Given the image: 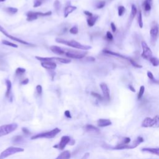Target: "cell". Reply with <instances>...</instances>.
Listing matches in <instances>:
<instances>
[{"label":"cell","instance_id":"44","mask_svg":"<svg viewBox=\"0 0 159 159\" xmlns=\"http://www.w3.org/2000/svg\"><path fill=\"white\" fill-rule=\"evenodd\" d=\"M106 38L108 41H113V34L110 31H107L106 32Z\"/></svg>","mask_w":159,"mask_h":159},{"label":"cell","instance_id":"25","mask_svg":"<svg viewBox=\"0 0 159 159\" xmlns=\"http://www.w3.org/2000/svg\"><path fill=\"white\" fill-rule=\"evenodd\" d=\"M151 0H145L144 2L143 6L144 11L145 12H149L151 9Z\"/></svg>","mask_w":159,"mask_h":159},{"label":"cell","instance_id":"45","mask_svg":"<svg viewBox=\"0 0 159 159\" xmlns=\"http://www.w3.org/2000/svg\"><path fill=\"white\" fill-rule=\"evenodd\" d=\"M131 142V139L129 137H127V138H125L123 140V142H121V144H129Z\"/></svg>","mask_w":159,"mask_h":159},{"label":"cell","instance_id":"41","mask_svg":"<svg viewBox=\"0 0 159 159\" xmlns=\"http://www.w3.org/2000/svg\"><path fill=\"white\" fill-rule=\"evenodd\" d=\"M70 32L72 34H77L78 32V28L76 26H73V27H72L71 29H70Z\"/></svg>","mask_w":159,"mask_h":159},{"label":"cell","instance_id":"21","mask_svg":"<svg viewBox=\"0 0 159 159\" xmlns=\"http://www.w3.org/2000/svg\"><path fill=\"white\" fill-rule=\"evenodd\" d=\"M71 157V153L68 151L63 152L55 159H70Z\"/></svg>","mask_w":159,"mask_h":159},{"label":"cell","instance_id":"27","mask_svg":"<svg viewBox=\"0 0 159 159\" xmlns=\"http://www.w3.org/2000/svg\"><path fill=\"white\" fill-rule=\"evenodd\" d=\"M137 22H138V24H139V27L140 28L143 27V21H142V12H141V10H139V11L138 12Z\"/></svg>","mask_w":159,"mask_h":159},{"label":"cell","instance_id":"19","mask_svg":"<svg viewBox=\"0 0 159 159\" xmlns=\"http://www.w3.org/2000/svg\"><path fill=\"white\" fill-rule=\"evenodd\" d=\"M98 18V16L97 15H93L91 17H88L87 19V24L89 27H93L95 24Z\"/></svg>","mask_w":159,"mask_h":159},{"label":"cell","instance_id":"46","mask_svg":"<svg viewBox=\"0 0 159 159\" xmlns=\"http://www.w3.org/2000/svg\"><path fill=\"white\" fill-rule=\"evenodd\" d=\"M22 131H23V133L26 135H29L31 134V132H29V131L26 127H23V129H22Z\"/></svg>","mask_w":159,"mask_h":159},{"label":"cell","instance_id":"38","mask_svg":"<svg viewBox=\"0 0 159 159\" xmlns=\"http://www.w3.org/2000/svg\"><path fill=\"white\" fill-rule=\"evenodd\" d=\"M45 1V0H34L33 6L34 8H37V7L41 6Z\"/></svg>","mask_w":159,"mask_h":159},{"label":"cell","instance_id":"15","mask_svg":"<svg viewBox=\"0 0 159 159\" xmlns=\"http://www.w3.org/2000/svg\"><path fill=\"white\" fill-rule=\"evenodd\" d=\"M50 49L52 52H54L55 54H57V55H63V54H65L64 51L62 48L60 47L56 46V45L51 46L50 47Z\"/></svg>","mask_w":159,"mask_h":159},{"label":"cell","instance_id":"28","mask_svg":"<svg viewBox=\"0 0 159 159\" xmlns=\"http://www.w3.org/2000/svg\"><path fill=\"white\" fill-rule=\"evenodd\" d=\"M149 61L154 67H158L159 65V59L157 58V57H152L151 59L149 60Z\"/></svg>","mask_w":159,"mask_h":159},{"label":"cell","instance_id":"52","mask_svg":"<svg viewBox=\"0 0 159 159\" xmlns=\"http://www.w3.org/2000/svg\"><path fill=\"white\" fill-rule=\"evenodd\" d=\"M129 90H130L131 91V92H135V88H134V87L133 86H132V85H129Z\"/></svg>","mask_w":159,"mask_h":159},{"label":"cell","instance_id":"49","mask_svg":"<svg viewBox=\"0 0 159 159\" xmlns=\"http://www.w3.org/2000/svg\"><path fill=\"white\" fill-rule=\"evenodd\" d=\"M0 32H2L3 34L4 35V36H6L7 34H8V32H7L5 30H4V28L3 27H1V26H0Z\"/></svg>","mask_w":159,"mask_h":159},{"label":"cell","instance_id":"11","mask_svg":"<svg viewBox=\"0 0 159 159\" xmlns=\"http://www.w3.org/2000/svg\"><path fill=\"white\" fill-rule=\"evenodd\" d=\"M155 125V120L154 118L146 117L142 123V127H154Z\"/></svg>","mask_w":159,"mask_h":159},{"label":"cell","instance_id":"7","mask_svg":"<svg viewBox=\"0 0 159 159\" xmlns=\"http://www.w3.org/2000/svg\"><path fill=\"white\" fill-rule=\"evenodd\" d=\"M66 56L70 58H74V59H82L84 58L86 55V52H80V51H69L66 52Z\"/></svg>","mask_w":159,"mask_h":159},{"label":"cell","instance_id":"31","mask_svg":"<svg viewBox=\"0 0 159 159\" xmlns=\"http://www.w3.org/2000/svg\"><path fill=\"white\" fill-rule=\"evenodd\" d=\"M23 137L21 136V135H16V136L14 137L13 138V142L14 144H19L20 142H21L23 141Z\"/></svg>","mask_w":159,"mask_h":159},{"label":"cell","instance_id":"29","mask_svg":"<svg viewBox=\"0 0 159 159\" xmlns=\"http://www.w3.org/2000/svg\"><path fill=\"white\" fill-rule=\"evenodd\" d=\"M2 44H4V45H7V46H9V47H12L14 48H17L18 46H17V44H15L13 42H9V41H6V40H3L2 41Z\"/></svg>","mask_w":159,"mask_h":159},{"label":"cell","instance_id":"40","mask_svg":"<svg viewBox=\"0 0 159 159\" xmlns=\"http://www.w3.org/2000/svg\"><path fill=\"white\" fill-rule=\"evenodd\" d=\"M92 95L93 96H94L95 98H96L97 100H98L99 101H103V100H104V98L101 95H100V94L97 93H95V92H92Z\"/></svg>","mask_w":159,"mask_h":159},{"label":"cell","instance_id":"13","mask_svg":"<svg viewBox=\"0 0 159 159\" xmlns=\"http://www.w3.org/2000/svg\"><path fill=\"white\" fill-rule=\"evenodd\" d=\"M85 129L86 131L88 132H91V133H95L97 134L100 133V131L99 129H98L96 127L91 124L86 125L85 127Z\"/></svg>","mask_w":159,"mask_h":159},{"label":"cell","instance_id":"20","mask_svg":"<svg viewBox=\"0 0 159 159\" xmlns=\"http://www.w3.org/2000/svg\"><path fill=\"white\" fill-rule=\"evenodd\" d=\"M36 59H37L39 61L42 62H56L55 57H36Z\"/></svg>","mask_w":159,"mask_h":159},{"label":"cell","instance_id":"17","mask_svg":"<svg viewBox=\"0 0 159 159\" xmlns=\"http://www.w3.org/2000/svg\"><path fill=\"white\" fill-rule=\"evenodd\" d=\"M103 52L104 53V54H108V55H110L115 56V57H119V58H123V59L129 60V58H127V57H125V56H124V55H121V54H119V53L114 52H113V51H109V50H104V51H103Z\"/></svg>","mask_w":159,"mask_h":159},{"label":"cell","instance_id":"50","mask_svg":"<svg viewBox=\"0 0 159 159\" xmlns=\"http://www.w3.org/2000/svg\"><path fill=\"white\" fill-rule=\"evenodd\" d=\"M83 13H84V14H85V15L87 16L88 17H91V16H93V14L92 13L90 12V11H84Z\"/></svg>","mask_w":159,"mask_h":159},{"label":"cell","instance_id":"14","mask_svg":"<svg viewBox=\"0 0 159 159\" xmlns=\"http://www.w3.org/2000/svg\"><path fill=\"white\" fill-rule=\"evenodd\" d=\"M97 124L99 127H106V126H110L111 125V121L110 119H100L99 120L97 121Z\"/></svg>","mask_w":159,"mask_h":159},{"label":"cell","instance_id":"47","mask_svg":"<svg viewBox=\"0 0 159 159\" xmlns=\"http://www.w3.org/2000/svg\"><path fill=\"white\" fill-rule=\"evenodd\" d=\"M65 116L67 117V118H72V116L71 114H70V112L68 111V110H67V111H65Z\"/></svg>","mask_w":159,"mask_h":159},{"label":"cell","instance_id":"8","mask_svg":"<svg viewBox=\"0 0 159 159\" xmlns=\"http://www.w3.org/2000/svg\"><path fill=\"white\" fill-rule=\"evenodd\" d=\"M159 32V27L157 26V24L154 25L152 26L151 31H150V35H151V43L152 45L155 44V42H156L157 39V36H158Z\"/></svg>","mask_w":159,"mask_h":159},{"label":"cell","instance_id":"3","mask_svg":"<svg viewBox=\"0 0 159 159\" xmlns=\"http://www.w3.org/2000/svg\"><path fill=\"white\" fill-rule=\"evenodd\" d=\"M24 151V149L20 147H10L6 148L5 151L1 153L0 154V159H4L9 156L15 154L16 153L22 152Z\"/></svg>","mask_w":159,"mask_h":159},{"label":"cell","instance_id":"30","mask_svg":"<svg viewBox=\"0 0 159 159\" xmlns=\"http://www.w3.org/2000/svg\"><path fill=\"white\" fill-rule=\"evenodd\" d=\"M147 76L148 77V78L151 80V82H152V83H157V84L159 83V81L156 80L155 79V78H154V75H153V73H152L151 72H150V71L147 72Z\"/></svg>","mask_w":159,"mask_h":159},{"label":"cell","instance_id":"39","mask_svg":"<svg viewBox=\"0 0 159 159\" xmlns=\"http://www.w3.org/2000/svg\"><path fill=\"white\" fill-rule=\"evenodd\" d=\"M106 5V2L104 1H100L99 2H98L96 5L97 9H102Z\"/></svg>","mask_w":159,"mask_h":159},{"label":"cell","instance_id":"53","mask_svg":"<svg viewBox=\"0 0 159 159\" xmlns=\"http://www.w3.org/2000/svg\"><path fill=\"white\" fill-rule=\"evenodd\" d=\"M88 61H90V62H94L95 60V58H93V57H89L87 59Z\"/></svg>","mask_w":159,"mask_h":159},{"label":"cell","instance_id":"16","mask_svg":"<svg viewBox=\"0 0 159 159\" xmlns=\"http://www.w3.org/2000/svg\"><path fill=\"white\" fill-rule=\"evenodd\" d=\"M76 7L74 6H67L65 7L64 10V17H67L70 14H71L72 13H73V11H75L76 9Z\"/></svg>","mask_w":159,"mask_h":159},{"label":"cell","instance_id":"33","mask_svg":"<svg viewBox=\"0 0 159 159\" xmlns=\"http://www.w3.org/2000/svg\"><path fill=\"white\" fill-rule=\"evenodd\" d=\"M54 7L56 11L58 12L60 11V8H61V3L58 0H55L54 3Z\"/></svg>","mask_w":159,"mask_h":159},{"label":"cell","instance_id":"1","mask_svg":"<svg viewBox=\"0 0 159 159\" xmlns=\"http://www.w3.org/2000/svg\"><path fill=\"white\" fill-rule=\"evenodd\" d=\"M55 41L56 42H57L58 43L64 44V45H67V46L77 48V49L88 51V50H90L92 48V47L90 46V45H83V44H81L80 43H79L78 42H76V41H74V40L66 41V40L60 39V38H57V39H55Z\"/></svg>","mask_w":159,"mask_h":159},{"label":"cell","instance_id":"2","mask_svg":"<svg viewBox=\"0 0 159 159\" xmlns=\"http://www.w3.org/2000/svg\"><path fill=\"white\" fill-rule=\"evenodd\" d=\"M61 131L59 128H55L53 130L51 131L48 132H43V133L38 134L31 137V139H40V138H47V139H52L54 138V137L56 136L57 134H58L59 132Z\"/></svg>","mask_w":159,"mask_h":159},{"label":"cell","instance_id":"9","mask_svg":"<svg viewBox=\"0 0 159 159\" xmlns=\"http://www.w3.org/2000/svg\"><path fill=\"white\" fill-rule=\"evenodd\" d=\"M70 141H71V139H70V138L68 136L65 135V136H63L61 138L59 144L54 145V148H59L60 150H64L66 145H67L68 144L70 143Z\"/></svg>","mask_w":159,"mask_h":159},{"label":"cell","instance_id":"23","mask_svg":"<svg viewBox=\"0 0 159 159\" xmlns=\"http://www.w3.org/2000/svg\"><path fill=\"white\" fill-rule=\"evenodd\" d=\"M137 13V9L136 6H135L134 4H132L131 5V13L130 17H129V20H130V22L132 21V20L134 19L135 16H136Z\"/></svg>","mask_w":159,"mask_h":159},{"label":"cell","instance_id":"10","mask_svg":"<svg viewBox=\"0 0 159 159\" xmlns=\"http://www.w3.org/2000/svg\"><path fill=\"white\" fill-rule=\"evenodd\" d=\"M100 88L102 90L103 94V98L106 101H110V93L108 86L106 83H102L100 84Z\"/></svg>","mask_w":159,"mask_h":159},{"label":"cell","instance_id":"48","mask_svg":"<svg viewBox=\"0 0 159 159\" xmlns=\"http://www.w3.org/2000/svg\"><path fill=\"white\" fill-rule=\"evenodd\" d=\"M111 27L112 29V31H113V32H115L116 31V25L114 24V23H111Z\"/></svg>","mask_w":159,"mask_h":159},{"label":"cell","instance_id":"22","mask_svg":"<svg viewBox=\"0 0 159 159\" xmlns=\"http://www.w3.org/2000/svg\"><path fill=\"white\" fill-rule=\"evenodd\" d=\"M6 97L9 98L11 92V88H12V83L11 81L9 80H6Z\"/></svg>","mask_w":159,"mask_h":159},{"label":"cell","instance_id":"4","mask_svg":"<svg viewBox=\"0 0 159 159\" xmlns=\"http://www.w3.org/2000/svg\"><path fill=\"white\" fill-rule=\"evenodd\" d=\"M17 127V124L15 123L9 124L0 126V137L14 131Z\"/></svg>","mask_w":159,"mask_h":159},{"label":"cell","instance_id":"42","mask_svg":"<svg viewBox=\"0 0 159 159\" xmlns=\"http://www.w3.org/2000/svg\"><path fill=\"white\" fill-rule=\"evenodd\" d=\"M155 120V125L154 127H159V116H156L154 117Z\"/></svg>","mask_w":159,"mask_h":159},{"label":"cell","instance_id":"51","mask_svg":"<svg viewBox=\"0 0 159 159\" xmlns=\"http://www.w3.org/2000/svg\"><path fill=\"white\" fill-rule=\"evenodd\" d=\"M28 83H29V79L26 78H25L24 80H23L22 81L21 85H27V84H28Z\"/></svg>","mask_w":159,"mask_h":159},{"label":"cell","instance_id":"37","mask_svg":"<svg viewBox=\"0 0 159 159\" xmlns=\"http://www.w3.org/2000/svg\"><path fill=\"white\" fill-rule=\"evenodd\" d=\"M25 72H26V69L23 68L19 67L16 69V74L17 75H22L23 74H24Z\"/></svg>","mask_w":159,"mask_h":159},{"label":"cell","instance_id":"32","mask_svg":"<svg viewBox=\"0 0 159 159\" xmlns=\"http://www.w3.org/2000/svg\"><path fill=\"white\" fill-rule=\"evenodd\" d=\"M6 11L10 14H14L17 13L18 9L16 8H13V7H8L6 9Z\"/></svg>","mask_w":159,"mask_h":159},{"label":"cell","instance_id":"54","mask_svg":"<svg viewBox=\"0 0 159 159\" xmlns=\"http://www.w3.org/2000/svg\"><path fill=\"white\" fill-rule=\"evenodd\" d=\"M6 0H0V3L1 2H4V1H5Z\"/></svg>","mask_w":159,"mask_h":159},{"label":"cell","instance_id":"6","mask_svg":"<svg viewBox=\"0 0 159 159\" xmlns=\"http://www.w3.org/2000/svg\"><path fill=\"white\" fill-rule=\"evenodd\" d=\"M142 47V58H145V59L149 60L152 56V52L151 49L148 46L146 42L145 41H142L141 43Z\"/></svg>","mask_w":159,"mask_h":159},{"label":"cell","instance_id":"5","mask_svg":"<svg viewBox=\"0 0 159 159\" xmlns=\"http://www.w3.org/2000/svg\"><path fill=\"white\" fill-rule=\"evenodd\" d=\"M51 14H52L51 11H48V12L45 13L29 11L27 13V21H33L37 19L39 17H45L47 16H51Z\"/></svg>","mask_w":159,"mask_h":159},{"label":"cell","instance_id":"34","mask_svg":"<svg viewBox=\"0 0 159 159\" xmlns=\"http://www.w3.org/2000/svg\"><path fill=\"white\" fill-rule=\"evenodd\" d=\"M144 92H145V87H144V86H141V87H140L139 93H138V95H137L138 100H141V98H142Z\"/></svg>","mask_w":159,"mask_h":159},{"label":"cell","instance_id":"18","mask_svg":"<svg viewBox=\"0 0 159 159\" xmlns=\"http://www.w3.org/2000/svg\"><path fill=\"white\" fill-rule=\"evenodd\" d=\"M141 151L144 152H148L159 156V148H144Z\"/></svg>","mask_w":159,"mask_h":159},{"label":"cell","instance_id":"26","mask_svg":"<svg viewBox=\"0 0 159 159\" xmlns=\"http://www.w3.org/2000/svg\"><path fill=\"white\" fill-rule=\"evenodd\" d=\"M55 61L64 64H70V63L71 62V60L70 59L65 58H60V57H55Z\"/></svg>","mask_w":159,"mask_h":159},{"label":"cell","instance_id":"24","mask_svg":"<svg viewBox=\"0 0 159 159\" xmlns=\"http://www.w3.org/2000/svg\"><path fill=\"white\" fill-rule=\"evenodd\" d=\"M6 37H8V38H9L10 39L13 40V41H16V42H19V43L21 44H24V45H30V44L28 43V42H26V41L19 39V38H17V37H14V36H11V35H9V34H8L6 35Z\"/></svg>","mask_w":159,"mask_h":159},{"label":"cell","instance_id":"35","mask_svg":"<svg viewBox=\"0 0 159 159\" xmlns=\"http://www.w3.org/2000/svg\"><path fill=\"white\" fill-rule=\"evenodd\" d=\"M129 60V62H130L131 64V65H132V66H133V67H134L135 68H141L142 67V65H140V64H137V63L136 62L134 61V60H132V58H129V60Z\"/></svg>","mask_w":159,"mask_h":159},{"label":"cell","instance_id":"43","mask_svg":"<svg viewBox=\"0 0 159 159\" xmlns=\"http://www.w3.org/2000/svg\"><path fill=\"white\" fill-rule=\"evenodd\" d=\"M36 90H37V93L39 94V95H41V94H42V86H41V85H37Z\"/></svg>","mask_w":159,"mask_h":159},{"label":"cell","instance_id":"12","mask_svg":"<svg viewBox=\"0 0 159 159\" xmlns=\"http://www.w3.org/2000/svg\"><path fill=\"white\" fill-rule=\"evenodd\" d=\"M41 66L44 68L47 69L48 70H55L57 67V64L54 62H41Z\"/></svg>","mask_w":159,"mask_h":159},{"label":"cell","instance_id":"36","mask_svg":"<svg viewBox=\"0 0 159 159\" xmlns=\"http://www.w3.org/2000/svg\"><path fill=\"white\" fill-rule=\"evenodd\" d=\"M118 15L119 16H123V14H124L125 11H126V9H125V7L123 6H119L118 7Z\"/></svg>","mask_w":159,"mask_h":159}]
</instances>
